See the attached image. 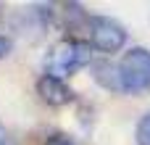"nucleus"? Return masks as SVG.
Segmentation results:
<instances>
[{
  "instance_id": "obj_6",
  "label": "nucleus",
  "mask_w": 150,
  "mask_h": 145,
  "mask_svg": "<svg viewBox=\"0 0 150 145\" xmlns=\"http://www.w3.org/2000/svg\"><path fill=\"white\" fill-rule=\"evenodd\" d=\"M137 145H150V111L137 124Z\"/></svg>"
},
{
  "instance_id": "obj_3",
  "label": "nucleus",
  "mask_w": 150,
  "mask_h": 145,
  "mask_svg": "<svg viewBox=\"0 0 150 145\" xmlns=\"http://www.w3.org/2000/svg\"><path fill=\"white\" fill-rule=\"evenodd\" d=\"M90 37H92V45L103 53H116L124 48L127 42V29L116 21V18H108V16H95L90 18Z\"/></svg>"
},
{
  "instance_id": "obj_5",
  "label": "nucleus",
  "mask_w": 150,
  "mask_h": 145,
  "mask_svg": "<svg viewBox=\"0 0 150 145\" xmlns=\"http://www.w3.org/2000/svg\"><path fill=\"white\" fill-rule=\"evenodd\" d=\"M92 77H95V82L103 85L105 90H121L119 66H113L111 61H95V66H92Z\"/></svg>"
},
{
  "instance_id": "obj_2",
  "label": "nucleus",
  "mask_w": 150,
  "mask_h": 145,
  "mask_svg": "<svg viewBox=\"0 0 150 145\" xmlns=\"http://www.w3.org/2000/svg\"><path fill=\"white\" fill-rule=\"evenodd\" d=\"M119 79L121 90L129 95H145L150 92V50L148 48H132L124 53L119 63Z\"/></svg>"
},
{
  "instance_id": "obj_7",
  "label": "nucleus",
  "mask_w": 150,
  "mask_h": 145,
  "mask_svg": "<svg viewBox=\"0 0 150 145\" xmlns=\"http://www.w3.org/2000/svg\"><path fill=\"white\" fill-rule=\"evenodd\" d=\"M45 145H74V140H71L69 135H63V132H55V135L47 137V143H45Z\"/></svg>"
},
{
  "instance_id": "obj_1",
  "label": "nucleus",
  "mask_w": 150,
  "mask_h": 145,
  "mask_svg": "<svg viewBox=\"0 0 150 145\" xmlns=\"http://www.w3.org/2000/svg\"><path fill=\"white\" fill-rule=\"evenodd\" d=\"M84 63H90V45L82 40H71V37L58 40L45 55V71L47 77H55V79H63L79 71Z\"/></svg>"
},
{
  "instance_id": "obj_9",
  "label": "nucleus",
  "mask_w": 150,
  "mask_h": 145,
  "mask_svg": "<svg viewBox=\"0 0 150 145\" xmlns=\"http://www.w3.org/2000/svg\"><path fill=\"white\" fill-rule=\"evenodd\" d=\"M0 145H8V132H5L3 124H0Z\"/></svg>"
},
{
  "instance_id": "obj_8",
  "label": "nucleus",
  "mask_w": 150,
  "mask_h": 145,
  "mask_svg": "<svg viewBox=\"0 0 150 145\" xmlns=\"http://www.w3.org/2000/svg\"><path fill=\"white\" fill-rule=\"evenodd\" d=\"M11 48H13V42H11L5 34H0V61H3V58L11 53Z\"/></svg>"
},
{
  "instance_id": "obj_4",
  "label": "nucleus",
  "mask_w": 150,
  "mask_h": 145,
  "mask_svg": "<svg viewBox=\"0 0 150 145\" xmlns=\"http://www.w3.org/2000/svg\"><path fill=\"white\" fill-rule=\"evenodd\" d=\"M37 92H40V98H42L47 106H53V108L66 106V103L74 100L71 87H69L63 79H55V77H47V74L40 77V82H37Z\"/></svg>"
}]
</instances>
